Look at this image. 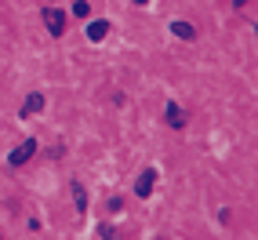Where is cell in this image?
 I'll return each instance as SVG.
<instances>
[{
  "label": "cell",
  "mask_w": 258,
  "mask_h": 240,
  "mask_svg": "<svg viewBox=\"0 0 258 240\" xmlns=\"http://www.w3.org/2000/svg\"><path fill=\"white\" fill-rule=\"evenodd\" d=\"M33 149H37V142H33V139H26V142H22L19 149L11 153V167H22V164H26V160L33 157Z\"/></svg>",
  "instance_id": "6da1fadb"
},
{
  "label": "cell",
  "mask_w": 258,
  "mask_h": 240,
  "mask_svg": "<svg viewBox=\"0 0 258 240\" xmlns=\"http://www.w3.org/2000/svg\"><path fill=\"white\" fill-rule=\"evenodd\" d=\"M44 19H47V29L55 33V37H62V33H66V15H62V11H47Z\"/></svg>",
  "instance_id": "7a4b0ae2"
},
{
  "label": "cell",
  "mask_w": 258,
  "mask_h": 240,
  "mask_svg": "<svg viewBox=\"0 0 258 240\" xmlns=\"http://www.w3.org/2000/svg\"><path fill=\"white\" fill-rule=\"evenodd\" d=\"M153 178H157V171H142V178L139 182H135V193H139V197H149V190H153Z\"/></svg>",
  "instance_id": "3957f363"
},
{
  "label": "cell",
  "mask_w": 258,
  "mask_h": 240,
  "mask_svg": "<svg viewBox=\"0 0 258 240\" xmlns=\"http://www.w3.org/2000/svg\"><path fill=\"white\" fill-rule=\"evenodd\" d=\"M171 33H175V37H182V40H197V29L185 26V22H171Z\"/></svg>",
  "instance_id": "277c9868"
},
{
  "label": "cell",
  "mask_w": 258,
  "mask_h": 240,
  "mask_svg": "<svg viewBox=\"0 0 258 240\" xmlns=\"http://www.w3.org/2000/svg\"><path fill=\"white\" fill-rule=\"evenodd\" d=\"M40 109H44V95L33 91V95L26 98V113H40Z\"/></svg>",
  "instance_id": "5b68a950"
},
{
  "label": "cell",
  "mask_w": 258,
  "mask_h": 240,
  "mask_svg": "<svg viewBox=\"0 0 258 240\" xmlns=\"http://www.w3.org/2000/svg\"><path fill=\"white\" fill-rule=\"evenodd\" d=\"M106 33H109V22H91V26H88V37H91V40H102Z\"/></svg>",
  "instance_id": "8992f818"
},
{
  "label": "cell",
  "mask_w": 258,
  "mask_h": 240,
  "mask_svg": "<svg viewBox=\"0 0 258 240\" xmlns=\"http://www.w3.org/2000/svg\"><path fill=\"white\" fill-rule=\"evenodd\" d=\"M167 124H171V128H182V124H185V116H182L178 106H167Z\"/></svg>",
  "instance_id": "52a82bcc"
},
{
  "label": "cell",
  "mask_w": 258,
  "mask_h": 240,
  "mask_svg": "<svg viewBox=\"0 0 258 240\" xmlns=\"http://www.w3.org/2000/svg\"><path fill=\"white\" fill-rule=\"evenodd\" d=\"M73 15H77V19H88V0H77V4H73Z\"/></svg>",
  "instance_id": "ba28073f"
},
{
  "label": "cell",
  "mask_w": 258,
  "mask_h": 240,
  "mask_svg": "<svg viewBox=\"0 0 258 240\" xmlns=\"http://www.w3.org/2000/svg\"><path fill=\"white\" fill-rule=\"evenodd\" d=\"M244 4H247V0H236V8H244Z\"/></svg>",
  "instance_id": "9c48e42d"
},
{
  "label": "cell",
  "mask_w": 258,
  "mask_h": 240,
  "mask_svg": "<svg viewBox=\"0 0 258 240\" xmlns=\"http://www.w3.org/2000/svg\"><path fill=\"white\" fill-rule=\"evenodd\" d=\"M135 4H149V0H135Z\"/></svg>",
  "instance_id": "30bf717a"
}]
</instances>
